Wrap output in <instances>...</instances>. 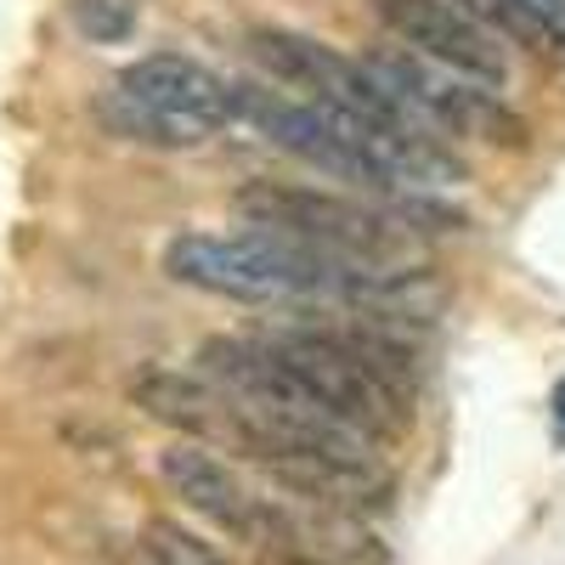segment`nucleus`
I'll return each mask as SVG.
<instances>
[{"mask_svg":"<svg viewBox=\"0 0 565 565\" xmlns=\"http://www.w3.org/2000/svg\"><path fill=\"white\" fill-rule=\"evenodd\" d=\"M97 114L148 148H199L232 125V79L181 52H153L108 79Z\"/></svg>","mask_w":565,"mask_h":565,"instance_id":"1","label":"nucleus"},{"mask_svg":"<svg viewBox=\"0 0 565 565\" xmlns=\"http://www.w3.org/2000/svg\"><path fill=\"white\" fill-rule=\"evenodd\" d=\"M232 215L255 232H271V238H289L300 249L334 255L351 266H402L407 255L396 221H385L373 204H356L345 193H322V186L249 181L232 193Z\"/></svg>","mask_w":565,"mask_h":565,"instance_id":"2","label":"nucleus"},{"mask_svg":"<svg viewBox=\"0 0 565 565\" xmlns=\"http://www.w3.org/2000/svg\"><path fill=\"white\" fill-rule=\"evenodd\" d=\"M249 52L255 63L282 79L306 90V103L328 108V114H345L356 125H407V130H424V119L396 97V90L373 74V63H356L334 45H322L311 34H295V29H255L249 34Z\"/></svg>","mask_w":565,"mask_h":565,"instance_id":"3","label":"nucleus"},{"mask_svg":"<svg viewBox=\"0 0 565 565\" xmlns=\"http://www.w3.org/2000/svg\"><path fill=\"white\" fill-rule=\"evenodd\" d=\"M159 476L186 509L204 514V521L221 526L226 537L255 543L266 554H300V514L289 503H277V498H260L238 469H232L226 458H215L210 447H199V441L164 447Z\"/></svg>","mask_w":565,"mask_h":565,"instance_id":"4","label":"nucleus"},{"mask_svg":"<svg viewBox=\"0 0 565 565\" xmlns=\"http://www.w3.org/2000/svg\"><path fill=\"white\" fill-rule=\"evenodd\" d=\"M232 125H249L255 136L277 141L282 153L306 159L311 170L334 181L367 186V193H396V181L367 159L362 130L345 114H328L317 103L282 97V90H266V85H232Z\"/></svg>","mask_w":565,"mask_h":565,"instance_id":"5","label":"nucleus"},{"mask_svg":"<svg viewBox=\"0 0 565 565\" xmlns=\"http://www.w3.org/2000/svg\"><path fill=\"white\" fill-rule=\"evenodd\" d=\"M367 63L418 119H436V125H447L458 136L492 141V148H526L532 141L526 119L514 114L509 103H498L492 85H476V79H463L452 68H436V63H424L413 52H380Z\"/></svg>","mask_w":565,"mask_h":565,"instance_id":"6","label":"nucleus"},{"mask_svg":"<svg viewBox=\"0 0 565 565\" xmlns=\"http://www.w3.org/2000/svg\"><path fill=\"white\" fill-rule=\"evenodd\" d=\"M380 23L407 45L413 57L452 68L476 85H503L509 79V57L492 29H481L469 12L447 7V0H373Z\"/></svg>","mask_w":565,"mask_h":565,"instance_id":"7","label":"nucleus"},{"mask_svg":"<svg viewBox=\"0 0 565 565\" xmlns=\"http://www.w3.org/2000/svg\"><path fill=\"white\" fill-rule=\"evenodd\" d=\"M130 402L153 424H170L181 441L199 447H238V396L210 385L204 373H175V367H141L130 380Z\"/></svg>","mask_w":565,"mask_h":565,"instance_id":"8","label":"nucleus"},{"mask_svg":"<svg viewBox=\"0 0 565 565\" xmlns=\"http://www.w3.org/2000/svg\"><path fill=\"white\" fill-rule=\"evenodd\" d=\"M141 554H148L153 565H232L215 543H204L199 532H186L181 521H148L141 526Z\"/></svg>","mask_w":565,"mask_h":565,"instance_id":"9","label":"nucleus"},{"mask_svg":"<svg viewBox=\"0 0 565 565\" xmlns=\"http://www.w3.org/2000/svg\"><path fill=\"white\" fill-rule=\"evenodd\" d=\"M74 29L97 45H119L136 29V0H74Z\"/></svg>","mask_w":565,"mask_h":565,"instance_id":"10","label":"nucleus"},{"mask_svg":"<svg viewBox=\"0 0 565 565\" xmlns=\"http://www.w3.org/2000/svg\"><path fill=\"white\" fill-rule=\"evenodd\" d=\"M521 7H526V12L559 40V52H565V0H521Z\"/></svg>","mask_w":565,"mask_h":565,"instance_id":"11","label":"nucleus"},{"mask_svg":"<svg viewBox=\"0 0 565 565\" xmlns=\"http://www.w3.org/2000/svg\"><path fill=\"white\" fill-rule=\"evenodd\" d=\"M260 565H334V559H317V554H260Z\"/></svg>","mask_w":565,"mask_h":565,"instance_id":"12","label":"nucleus"},{"mask_svg":"<svg viewBox=\"0 0 565 565\" xmlns=\"http://www.w3.org/2000/svg\"><path fill=\"white\" fill-rule=\"evenodd\" d=\"M548 407H554V436L565 441V380L554 385V396H548Z\"/></svg>","mask_w":565,"mask_h":565,"instance_id":"13","label":"nucleus"}]
</instances>
